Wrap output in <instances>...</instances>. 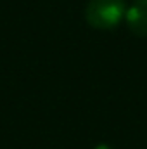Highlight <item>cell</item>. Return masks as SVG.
I'll use <instances>...</instances> for the list:
<instances>
[{
    "mask_svg": "<svg viewBox=\"0 0 147 149\" xmlns=\"http://www.w3.org/2000/svg\"><path fill=\"white\" fill-rule=\"evenodd\" d=\"M125 24L128 26V30L135 35V37L146 38L147 37V10L139 7L137 3H132L130 7H126L125 12Z\"/></svg>",
    "mask_w": 147,
    "mask_h": 149,
    "instance_id": "7a4b0ae2",
    "label": "cell"
},
{
    "mask_svg": "<svg viewBox=\"0 0 147 149\" xmlns=\"http://www.w3.org/2000/svg\"><path fill=\"white\" fill-rule=\"evenodd\" d=\"M94 149H112L109 144H106V142H101V144H97V146H94Z\"/></svg>",
    "mask_w": 147,
    "mask_h": 149,
    "instance_id": "277c9868",
    "label": "cell"
},
{
    "mask_svg": "<svg viewBox=\"0 0 147 149\" xmlns=\"http://www.w3.org/2000/svg\"><path fill=\"white\" fill-rule=\"evenodd\" d=\"M125 0H90L85 7V21L95 30H114L125 19Z\"/></svg>",
    "mask_w": 147,
    "mask_h": 149,
    "instance_id": "6da1fadb",
    "label": "cell"
},
{
    "mask_svg": "<svg viewBox=\"0 0 147 149\" xmlns=\"http://www.w3.org/2000/svg\"><path fill=\"white\" fill-rule=\"evenodd\" d=\"M133 3H137L139 7H142V9H146L147 10V0H135Z\"/></svg>",
    "mask_w": 147,
    "mask_h": 149,
    "instance_id": "3957f363",
    "label": "cell"
}]
</instances>
